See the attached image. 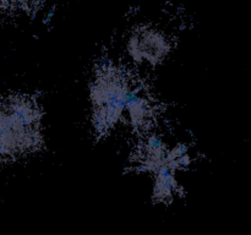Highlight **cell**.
Segmentation results:
<instances>
[{
	"instance_id": "cell-1",
	"label": "cell",
	"mask_w": 251,
	"mask_h": 235,
	"mask_svg": "<svg viewBox=\"0 0 251 235\" xmlns=\"http://www.w3.org/2000/svg\"><path fill=\"white\" fill-rule=\"evenodd\" d=\"M43 112L37 98L12 93L2 97L0 151L2 163H12L38 153L44 147Z\"/></svg>"
},
{
	"instance_id": "cell-2",
	"label": "cell",
	"mask_w": 251,
	"mask_h": 235,
	"mask_svg": "<svg viewBox=\"0 0 251 235\" xmlns=\"http://www.w3.org/2000/svg\"><path fill=\"white\" fill-rule=\"evenodd\" d=\"M130 81L127 72L113 63L102 64L90 81L91 124L97 141L105 139L126 113Z\"/></svg>"
},
{
	"instance_id": "cell-3",
	"label": "cell",
	"mask_w": 251,
	"mask_h": 235,
	"mask_svg": "<svg viewBox=\"0 0 251 235\" xmlns=\"http://www.w3.org/2000/svg\"><path fill=\"white\" fill-rule=\"evenodd\" d=\"M172 48V39L166 32L152 24L137 26L127 41V51L132 60L152 66L166 60Z\"/></svg>"
},
{
	"instance_id": "cell-4",
	"label": "cell",
	"mask_w": 251,
	"mask_h": 235,
	"mask_svg": "<svg viewBox=\"0 0 251 235\" xmlns=\"http://www.w3.org/2000/svg\"><path fill=\"white\" fill-rule=\"evenodd\" d=\"M42 0H2L4 11H16V10H29L33 4H38Z\"/></svg>"
}]
</instances>
